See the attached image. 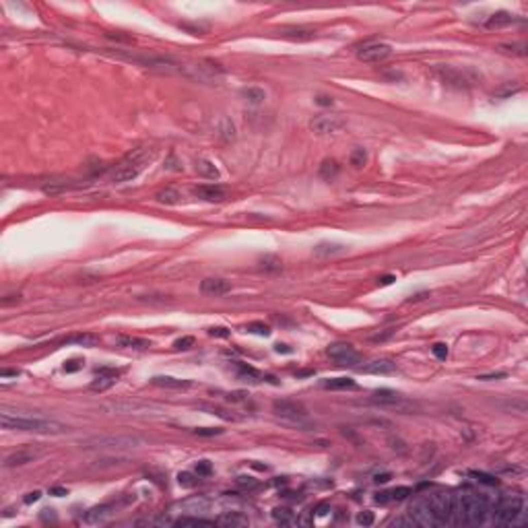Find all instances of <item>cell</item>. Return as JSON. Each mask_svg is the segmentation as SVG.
<instances>
[{"label": "cell", "instance_id": "cell-47", "mask_svg": "<svg viewBox=\"0 0 528 528\" xmlns=\"http://www.w3.org/2000/svg\"><path fill=\"white\" fill-rule=\"evenodd\" d=\"M472 476L476 481H481L485 485H497V479L495 476H491V474H485V472H472Z\"/></svg>", "mask_w": 528, "mask_h": 528}, {"label": "cell", "instance_id": "cell-3", "mask_svg": "<svg viewBox=\"0 0 528 528\" xmlns=\"http://www.w3.org/2000/svg\"><path fill=\"white\" fill-rule=\"evenodd\" d=\"M5 429H17V431H29V433H40V435H60L68 431V427L60 421L54 419H44V417H29V415H13L9 411L0 417Z\"/></svg>", "mask_w": 528, "mask_h": 528}, {"label": "cell", "instance_id": "cell-10", "mask_svg": "<svg viewBox=\"0 0 528 528\" xmlns=\"http://www.w3.org/2000/svg\"><path fill=\"white\" fill-rule=\"evenodd\" d=\"M213 505V501L204 495H192V497H186L182 501H176L172 507V512H178L182 516H200L204 512H209Z\"/></svg>", "mask_w": 528, "mask_h": 528}, {"label": "cell", "instance_id": "cell-19", "mask_svg": "<svg viewBox=\"0 0 528 528\" xmlns=\"http://www.w3.org/2000/svg\"><path fill=\"white\" fill-rule=\"evenodd\" d=\"M200 291L204 295H225L231 291V283L225 279H204L200 283Z\"/></svg>", "mask_w": 528, "mask_h": 528}, {"label": "cell", "instance_id": "cell-17", "mask_svg": "<svg viewBox=\"0 0 528 528\" xmlns=\"http://www.w3.org/2000/svg\"><path fill=\"white\" fill-rule=\"evenodd\" d=\"M194 194L202 200H209V202H221L227 198V190L221 188L217 184H202V186H196L194 188Z\"/></svg>", "mask_w": 528, "mask_h": 528}, {"label": "cell", "instance_id": "cell-34", "mask_svg": "<svg viewBox=\"0 0 528 528\" xmlns=\"http://www.w3.org/2000/svg\"><path fill=\"white\" fill-rule=\"evenodd\" d=\"M219 132H221V136H223V141H233L235 139V126H233V122L229 120V118H223V120H221Z\"/></svg>", "mask_w": 528, "mask_h": 528}, {"label": "cell", "instance_id": "cell-57", "mask_svg": "<svg viewBox=\"0 0 528 528\" xmlns=\"http://www.w3.org/2000/svg\"><path fill=\"white\" fill-rule=\"evenodd\" d=\"M390 499H392V497H390V493H378V495H376L378 503H388Z\"/></svg>", "mask_w": 528, "mask_h": 528}, {"label": "cell", "instance_id": "cell-60", "mask_svg": "<svg viewBox=\"0 0 528 528\" xmlns=\"http://www.w3.org/2000/svg\"><path fill=\"white\" fill-rule=\"evenodd\" d=\"M390 481V472H382V474H376V483H388Z\"/></svg>", "mask_w": 528, "mask_h": 528}, {"label": "cell", "instance_id": "cell-42", "mask_svg": "<svg viewBox=\"0 0 528 528\" xmlns=\"http://www.w3.org/2000/svg\"><path fill=\"white\" fill-rule=\"evenodd\" d=\"M237 485L244 487V489H256L258 487V481L256 479H252V476H237Z\"/></svg>", "mask_w": 528, "mask_h": 528}, {"label": "cell", "instance_id": "cell-18", "mask_svg": "<svg viewBox=\"0 0 528 528\" xmlns=\"http://www.w3.org/2000/svg\"><path fill=\"white\" fill-rule=\"evenodd\" d=\"M439 77L454 87H466V85L474 83V77H468V73L456 71V68H439Z\"/></svg>", "mask_w": 528, "mask_h": 528}, {"label": "cell", "instance_id": "cell-36", "mask_svg": "<svg viewBox=\"0 0 528 528\" xmlns=\"http://www.w3.org/2000/svg\"><path fill=\"white\" fill-rule=\"evenodd\" d=\"M176 524L178 526H211L213 522L211 520H202V518H198V516H182L180 520H176Z\"/></svg>", "mask_w": 528, "mask_h": 528}, {"label": "cell", "instance_id": "cell-8", "mask_svg": "<svg viewBox=\"0 0 528 528\" xmlns=\"http://www.w3.org/2000/svg\"><path fill=\"white\" fill-rule=\"evenodd\" d=\"M104 411L114 415H141V417H163V411L157 406L143 402H108L101 406Z\"/></svg>", "mask_w": 528, "mask_h": 528}, {"label": "cell", "instance_id": "cell-38", "mask_svg": "<svg viewBox=\"0 0 528 528\" xmlns=\"http://www.w3.org/2000/svg\"><path fill=\"white\" fill-rule=\"evenodd\" d=\"M285 36L291 40H310L314 38V31H305V29H285Z\"/></svg>", "mask_w": 528, "mask_h": 528}, {"label": "cell", "instance_id": "cell-23", "mask_svg": "<svg viewBox=\"0 0 528 528\" xmlns=\"http://www.w3.org/2000/svg\"><path fill=\"white\" fill-rule=\"evenodd\" d=\"M33 458H36V454H33V452H25V450H21V452H15V454L7 456L5 466H7V468H13V466H23V464L31 462Z\"/></svg>", "mask_w": 528, "mask_h": 528}, {"label": "cell", "instance_id": "cell-33", "mask_svg": "<svg viewBox=\"0 0 528 528\" xmlns=\"http://www.w3.org/2000/svg\"><path fill=\"white\" fill-rule=\"evenodd\" d=\"M155 198H157L161 204H178V200H180V192L174 190V188H165V190L157 192Z\"/></svg>", "mask_w": 528, "mask_h": 528}, {"label": "cell", "instance_id": "cell-31", "mask_svg": "<svg viewBox=\"0 0 528 528\" xmlns=\"http://www.w3.org/2000/svg\"><path fill=\"white\" fill-rule=\"evenodd\" d=\"M196 172H198L202 178H209V180H217V178H219V169H217L211 161H198V163H196Z\"/></svg>", "mask_w": 528, "mask_h": 528}, {"label": "cell", "instance_id": "cell-6", "mask_svg": "<svg viewBox=\"0 0 528 528\" xmlns=\"http://www.w3.org/2000/svg\"><path fill=\"white\" fill-rule=\"evenodd\" d=\"M369 402L380 408H390V411H398V413H413L417 408L413 400L404 398L398 392H392V390H378V392L369 396Z\"/></svg>", "mask_w": 528, "mask_h": 528}, {"label": "cell", "instance_id": "cell-37", "mask_svg": "<svg viewBox=\"0 0 528 528\" xmlns=\"http://www.w3.org/2000/svg\"><path fill=\"white\" fill-rule=\"evenodd\" d=\"M281 260L277 258V256H264V258H260V266L264 268V270H268V272H275V270H281Z\"/></svg>", "mask_w": 528, "mask_h": 528}, {"label": "cell", "instance_id": "cell-27", "mask_svg": "<svg viewBox=\"0 0 528 528\" xmlns=\"http://www.w3.org/2000/svg\"><path fill=\"white\" fill-rule=\"evenodd\" d=\"M322 386L326 390H351V388H355V380H351V378H328V380L322 382Z\"/></svg>", "mask_w": 528, "mask_h": 528}, {"label": "cell", "instance_id": "cell-20", "mask_svg": "<svg viewBox=\"0 0 528 528\" xmlns=\"http://www.w3.org/2000/svg\"><path fill=\"white\" fill-rule=\"evenodd\" d=\"M151 382L155 386H159V388H169V390H186V388H190L188 380H180V378H172V376H155Z\"/></svg>", "mask_w": 528, "mask_h": 528}, {"label": "cell", "instance_id": "cell-29", "mask_svg": "<svg viewBox=\"0 0 528 528\" xmlns=\"http://www.w3.org/2000/svg\"><path fill=\"white\" fill-rule=\"evenodd\" d=\"M215 522L217 524H225V526H244V524H248V518L240 516L237 512H225L223 516H219Z\"/></svg>", "mask_w": 528, "mask_h": 528}, {"label": "cell", "instance_id": "cell-58", "mask_svg": "<svg viewBox=\"0 0 528 528\" xmlns=\"http://www.w3.org/2000/svg\"><path fill=\"white\" fill-rule=\"evenodd\" d=\"M392 281H396V277H394V275H386V277L378 279V285H390Z\"/></svg>", "mask_w": 528, "mask_h": 528}, {"label": "cell", "instance_id": "cell-40", "mask_svg": "<svg viewBox=\"0 0 528 528\" xmlns=\"http://www.w3.org/2000/svg\"><path fill=\"white\" fill-rule=\"evenodd\" d=\"M248 330L254 332V334H260V336H268L270 334V328L266 324H262V322H252V324H248Z\"/></svg>", "mask_w": 528, "mask_h": 528}, {"label": "cell", "instance_id": "cell-44", "mask_svg": "<svg viewBox=\"0 0 528 528\" xmlns=\"http://www.w3.org/2000/svg\"><path fill=\"white\" fill-rule=\"evenodd\" d=\"M211 472H213V466H211L209 460H200V462L196 464V474H198V476H209Z\"/></svg>", "mask_w": 528, "mask_h": 528}, {"label": "cell", "instance_id": "cell-41", "mask_svg": "<svg viewBox=\"0 0 528 528\" xmlns=\"http://www.w3.org/2000/svg\"><path fill=\"white\" fill-rule=\"evenodd\" d=\"M178 481H180L182 487H194L198 483V479H194V474H190V472H180Z\"/></svg>", "mask_w": 528, "mask_h": 528}, {"label": "cell", "instance_id": "cell-9", "mask_svg": "<svg viewBox=\"0 0 528 528\" xmlns=\"http://www.w3.org/2000/svg\"><path fill=\"white\" fill-rule=\"evenodd\" d=\"M433 514L437 516L439 526H448L454 524V497L450 493H435V495L427 497Z\"/></svg>", "mask_w": 528, "mask_h": 528}, {"label": "cell", "instance_id": "cell-22", "mask_svg": "<svg viewBox=\"0 0 528 528\" xmlns=\"http://www.w3.org/2000/svg\"><path fill=\"white\" fill-rule=\"evenodd\" d=\"M235 373H237V378L244 380V382H258L262 376H260V371L258 369H254L252 365L248 363H235Z\"/></svg>", "mask_w": 528, "mask_h": 528}, {"label": "cell", "instance_id": "cell-1", "mask_svg": "<svg viewBox=\"0 0 528 528\" xmlns=\"http://www.w3.org/2000/svg\"><path fill=\"white\" fill-rule=\"evenodd\" d=\"M454 497V524H483L489 514V503L483 495L470 489H462Z\"/></svg>", "mask_w": 528, "mask_h": 528}, {"label": "cell", "instance_id": "cell-30", "mask_svg": "<svg viewBox=\"0 0 528 528\" xmlns=\"http://www.w3.org/2000/svg\"><path fill=\"white\" fill-rule=\"evenodd\" d=\"M242 95L250 101V104H254V106H258V104H262V101L266 99V91L264 89H260V87H248V89H244L242 91Z\"/></svg>", "mask_w": 528, "mask_h": 528}, {"label": "cell", "instance_id": "cell-32", "mask_svg": "<svg viewBox=\"0 0 528 528\" xmlns=\"http://www.w3.org/2000/svg\"><path fill=\"white\" fill-rule=\"evenodd\" d=\"M514 21V15H509V13H495V15H491V19L487 21V27H503V25H509Z\"/></svg>", "mask_w": 528, "mask_h": 528}, {"label": "cell", "instance_id": "cell-43", "mask_svg": "<svg viewBox=\"0 0 528 528\" xmlns=\"http://www.w3.org/2000/svg\"><path fill=\"white\" fill-rule=\"evenodd\" d=\"M431 351H433V355L437 357V359H441V361H444L446 357H448V345H444V343H435L431 347Z\"/></svg>", "mask_w": 528, "mask_h": 528}, {"label": "cell", "instance_id": "cell-12", "mask_svg": "<svg viewBox=\"0 0 528 528\" xmlns=\"http://www.w3.org/2000/svg\"><path fill=\"white\" fill-rule=\"evenodd\" d=\"M343 126H345V118L340 114H320L310 122V128L318 134H334L343 130Z\"/></svg>", "mask_w": 528, "mask_h": 528}, {"label": "cell", "instance_id": "cell-24", "mask_svg": "<svg viewBox=\"0 0 528 528\" xmlns=\"http://www.w3.org/2000/svg\"><path fill=\"white\" fill-rule=\"evenodd\" d=\"M66 343L81 345V347H95L99 343V336L93 332H79V334H73L71 338H66Z\"/></svg>", "mask_w": 528, "mask_h": 528}, {"label": "cell", "instance_id": "cell-56", "mask_svg": "<svg viewBox=\"0 0 528 528\" xmlns=\"http://www.w3.org/2000/svg\"><path fill=\"white\" fill-rule=\"evenodd\" d=\"M316 101L320 106H332V97H326V95H318Z\"/></svg>", "mask_w": 528, "mask_h": 528}, {"label": "cell", "instance_id": "cell-49", "mask_svg": "<svg viewBox=\"0 0 528 528\" xmlns=\"http://www.w3.org/2000/svg\"><path fill=\"white\" fill-rule=\"evenodd\" d=\"M194 433H198V435H204V437H211V435H219V433H223V429H221V427H200V429H194Z\"/></svg>", "mask_w": 528, "mask_h": 528}, {"label": "cell", "instance_id": "cell-46", "mask_svg": "<svg viewBox=\"0 0 528 528\" xmlns=\"http://www.w3.org/2000/svg\"><path fill=\"white\" fill-rule=\"evenodd\" d=\"M192 345H194V336H184V338H178L176 343H174V347H176L178 351H182V349L186 351V349H190Z\"/></svg>", "mask_w": 528, "mask_h": 528}, {"label": "cell", "instance_id": "cell-21", "mask_svg": "<svg viewBox=\"0 0 528 528\" xmlns=\"http://www.w3.org/2000/svg\"><path fill=\"white\" fill-rule=\"evenodd\" d=\"M394 369H396V363L390 361V359H376V361H371L363 367V371H367V373H382V376L392 373Z\"/></svg>", "mask_w": 528, "mask_h": 528}, {"label": "cell", "instance_id": "cell-11", "mask_svg": "<svg viewBox=\"0 0 528 528\" xmlns=\"http://www.w3.org/2000/svg\"><path fill=\"white\" fill-rule=\"evenodd\" d=\"M408 518H411L417 526H427V528L439 526L437 516L433 514V509H431L427 499H417L411 507H408Z\"/></svg>", "mask_w": 528, "mask_h": 528}, {"label": "cell", "instance_id": "cell-45", "mask_svg": "<svg viewBox=\"0 0 528 528\" xmlns=\"http://www.w3.org/2000/svg\"><path fill=\"white\" fill-rule=\"evenodd\" d=\"M408 495H411V489H408V487H396L392 493H390V497H392V499H396V501H400V499H406Z\"/></svg>", "mask_w": 528, "mask_h": 528}, {"label": "cell", "instance_id": "cell-50", "mask_svg": "<svg viewBox=\"0 0 528 528\" xmlns=\"http://www.w3.org/2000/svg\"><path fill=\"white\" fill-rule=\"evenodd\" d=\"M81 367H83V361H81V359H71V361H66V363H64V371H68V373L79 371Z\"/></svg>", "mask_w": 528, "mask_h": 528}, {"label": "cell", "instance_id": "cell-62", "mask_svg": "<svg viewBox=\"0 0 528 528\" xmlns=\"http://www.w3.org/2000/svg\"><path fill=\"white\" fill-rule=\"evenodd\" d=\"M0 376H3V378L15 376V378H17V376H19V371H17V369H15V371H11V369H3V371H0Z\"/></svg>", "mask_w": 528, "mask_h": 528}, {"label": "cell", "instance_id": "cell-51", "mask_svg": "<svg viewBox=\"0 0 528 528\" xmlns=\"http://www.w3.org/2000/svg\"><path fill=\"white\" fill-rule=\"evenodd\" d=\"M209 334H211V336H221V338H227V336H229V330H227V328H223V326H213V328H209Z\"/></svg>", "mask_w": 528, "mask_h": 528}, {"label": "cell", "instance_id": "cell-59", "mask_svg": "<svg viewBox=\"0 0 528 528\" xmlns=\"http://www.w3.org/2000/svg\"><path fill=\"white\" fill-rule=\"evenodd\" d=\"M328 509H330V507H328V503H320V505L316 507V514H318V516H324V514L328 512Z\"/></svg>", "mask_w": 528, "mask_h": 528}, {"label": "cell", "instance_id": "cell-7", "mask_svg": "<svg viewBox=\"0 0 528 528\" xmlns=\"http://www.w3.org/2000/svg\"><path fill=\"white\" fill-rule=\"evenodd\" d=\"M272 411H275L277 417H281L287 423L293 425H308V408H305L301 402L297 400H289V398H281L272 402Z\"/></svg>", "mask_w": 528, "mask_h": 528}, {"label": "cell", "instance_id": "cell-54", "mask_svg": "<svg viewBox=\"0 0 528 528\" xmlns=\"http://www.w3.org/2000/svg\"><path fill=\"white\" fill-rule=\"evenodd\" d=\"M390 526H415V522L408 518V520H404V518H396V520H392L390 522Z\"/></svg>", "mask_w": 528, "mask_h": 528}, {"label": "cell", "instance_id": "cell-2", "mask_svg": "<svg viewBox=\"0 0 528 528\" xmlns=\"http://www.w3.org/2000/svg\"><path fill=\"white\" fill-rule=\"evenodd\" d=\"M157 157V149L155 147H136L132 149L128 155L116 165V169L112 172V180L116 184H126L139 178L145 169L149 167V163H153Z\"/></svg>", "mask_w": 528, "mask_h": 528}, {"label": "cell", "instance_id": "cell-4", "mask_svg": "<svg viewBox=\"0 0 528 528\" xmlns=\"http://www.w3.org/2000/svg\"><path fill=\"white\" fill-rule=\"evenodd\" d=\"M145 441L141 437L134 435H97V437H89L81 441V446L85 450H130V448H141Z\"/></svg>", "mask_w": 528, "mask_h": 528}, {"label": "cell", "instance_id": "cell-25", "mask_svg": "<svg viewBox=\"0 0 528 528\" xmlns=\"http://www.w3.org/2000/svg\"><path fill=\"white\" fill-rule=\"evenodd\" d=\"M340 252H345V246L334 244V242H322L314 248L316 256H334V254H340Z\"/></svg>", "mask_w": 528, "mask_h": 528}, {"label": "cell", "instance_id": "cell-61", "mask_svg": "<svg viewBox=\"0 0 528 528\" xmlns=\"http://www.w3.org/2000/svg\"><path fill=\"white\" fill-rule=\"evenodd\" d=\"M392 332H394V330H388V332H384V334H376V336H371V340H376V343H378V340H386Z\"/></svg>", "mask_w": 528, "mask_h": 528}, {"label": "cell", "instance_id": "cell-63", "mask_svg": "<svg viewBox=\"0 0 528 528\" xmlns=\"http://www.w3.org/2000/svg\"><path fill=\"white\" fill-rule=\"evenodd\" d=\"M275 349H277V351H279V353H291V349H289V347H287V345H277V347H275Z\"/></svg>", "mask_w": 528, "mask_h": 528}, {"label": "cell", "instance_id": "cell-55", "mask_svg": "<svg viewBox=\"0 0 528 528\" xmlns=\"http://www.w3.org/2000/svg\"><path fill=\"white\" fill-rule=\"evenodd\" d=\"M66 493L68 491L64 487H52V489H50V495H56V497H62V495H66Z\"/></svg>", "mask_w": 528, "mask_h": 528}, {"label": "cell", "instance_id": "cell-5", "mask_svg": "<svg viewBox=\"0 0 528 528\" xmlns=\"http://www.w3.org/2000/svg\"><path fill=\"white\" fill-rule=\"evenodd\" d=\"M522 507H524V501L518 495L501 497L497 501L495 509H493V522L499 524V526H512L522 516Z\"/></svg>", "mask_w": 528, "mask_h": 528}, {"label": "cell", "instance_id": "cell-13", "mask_svg": "<svg viewBox=\"0 0 528 528\" xmlns=\"http://www.w3.org/2000/svg\"><path fill=\"white\" fill-rule=\"evenodd\" d=\"M326 353H328L330 359H334L340 365H357L359 363V353H357L353 349V345H349V343H332L326 349Z\"/></svg>", "mask_w": 528, "mask_h": 528}, {"label": "cell", "instance_id": "cell-14", "mask_svg": "<svg viewBox=\"0 0 528 528\" xmlns=\"http://www.w3.org/2000/svg\"><path fill=\"white\" fill-rule=\"evenodd\" d=\"M390 54H392V48L388 44H367L363 46L359 52H357V58L363 60V62H380V60H386Z\"/></svg>", "mask_w": 528, "mask_h": 528}, {"label": "cell", "instance_id": "cell-52", "mask_svg": "<svg viewBox=\"0 0 528 528\" xmlns=\"http://www.w3.org/2000/svg\"><path fill=\"white\" fill-rule=\"evenodd\" d=\"M499 378H505V373H503V371H495V373H485V376H479V380H483V382L499 380Z\"/></svg>", "mask_w": 528, "mask_h": 528}, {"label": "cell", "instance_id": "cell-15", "mask_svg": "<svg viewBox=\"0 0 528 528\" xmlns=\"http://www.w3.org/2000/svg\"><path fill=\"white\" fill-rule=\"evenodd\" d=\"M95 380L91 384V390H95V392H104V390L112 388L116 382H118V376H120V371L114 369V367H99L95 369Z\"/></svg>", "mask_w": 528, "mask_h": 528}, {"label": "cell", "instance_id": "cell-16", "mask_svg": "<svg viewBox=\"0 0 528 528\" xmlns=\"http://www.w3.org/2000/svg\"><path fill=\"white\" fill-rule=\"evenodd\" d=\"M116 505L114 503H104V505H95L91 507L89 512L83 514V522L85 524H104L112 514H114Z\"/></svg>", "mask_w": 528, "mask_h": 528}, {"label": "cell", "instance_id": "cell-26", "mask_svg": "<svg viewBox=\"0 0 528 528\" xmlns=\"http://www.w3.org/2000/svg\"><path fill=\"white\" fill-rule=\"evenodd\" d=\"M118 343H120V347L139 349V351H145V349L151 347V340H145V338H139V336H120V338H118Z\"/></svg>", "mask_w": 528, "mask_h": 528}, {"label": "cell", "instance_id": "cell-35", "mask_svg": "<svg viewBox=\"0 0 528 528\" xmlns=\"http://www.w3.org/2000/svg\"><path fill=\"white\" fill-rule=\"evenodd\" d=\"M338 169L340 167H338L336 161H332V159L330 161H324V163H322V167H320V176L324 178V180H332L338 174Z\"/></svg>", "mask_w": 528, "mask_h": 528}, {"label": "cell", "instance_id": "cell-53", "mask_svg": "<svg viewBox=\"0 0 528 528\" xmlns=\"http://www.w3.org/2000/svg\"><path fill=\"white\" fill-rule=\"evenodd\" d=\"M40 497H42L40 491H31L25 495V503H36V501H40Z\"/></svg>", "mask_w": 528, "mask_h": 528}, {"label": "cell", "instance_id": "cell-28", "mask_svg": "<svg viewBox=\"0 0 528 528\" xmlns=\"http://www.w3.org/2000/svg\"><path fill=\"white\" fill-rule=\"evenodd\" d=\"M272 520L279 522V524H285V526H291V524L297 522L295 514L289 507H275V509H272Z\"/></svg>", "mask_w": 528, "mask_h": 528}, {"label": "cell", "instance_id": "cell-48", "mask_svg": "<svg viewBox=\"0 0 528 528\" xmlns=\"http://www.w3.org/2000/svg\"><path fill=\"white\" fill-rule=\"evenodd\" d=\"M373 520H376L373 512H361L359 516H357V524H361V526H371Z\"/></svg>", "mask_w": 528, "mask_h": 528}, {"label": "cell", "instance_id": "cell-39", "mask_svg": "<svg viewBox=\"0 0 528 528\" xmlns=\"http://www.w3.org/2000/svg\"><path fill=\"white\" fill-rule=\"evenodd\" d=\"M367 163V153L363 151V149H355L353 153H351V165H355V167H363Z\"/></svg>", "mask_w": 528, "mask_h": 528}]
</instances>
